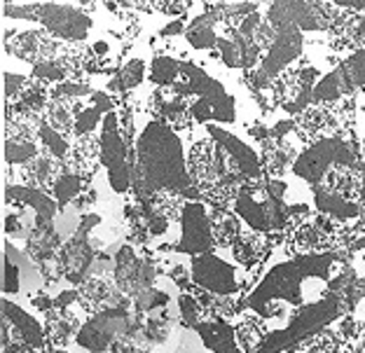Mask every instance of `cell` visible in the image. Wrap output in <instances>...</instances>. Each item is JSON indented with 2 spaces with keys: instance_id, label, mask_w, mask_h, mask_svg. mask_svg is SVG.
I'll return each instance as SVG.
<instances>
[{
  "instance_id": "obj_10",
  "label": "cell",
  "mask_w": 365,
  "mask_h": 353,
  "mask_svg": "<svg viewBox=\"0 0 365 353\" xmlns=\"http://www.w3.org/2000/svg\"><path fill=\"white\" fill-rule=\"evenodd\" d=\"M38 23H43V28L52 36L54 40L66 45H80L85 43L89 31H91V19L76 5L66 3H38Z\"/></svg>"
},
{
  "instance_id": "obj_19",
  "label": "cell",
  "mask_w": 365,
  "mask_h": 353,
  "mask_svg": "<svg viewBox=\"0 0 365 353\" xmlns=\"http://www.w3.org/2000/svg\"><path fill=\"white\" fill-rule=\"evenodd\" d=\"M354 85L349 75H346L344 65L339 63L337 68H333L330 73H326L321 80L317 89H314V103L317 105H333V103H339L344 101V98H351L354 96Z\"/></svg>"
},
{
  "instance_id": "obj_3",
  "label": "cell",
  "mask_w": 365,
  "mask_h": 353,
  "mask_svg": "<svg viewBox=\"0 0 365 353\" xmlns=\"http://www.w3.org/2000/svg\"><path fill=\"white\" fill-rule=\"evenodd\" d=\"M187 169L195 190L199 192L202 199L213 204V209L230 211V206H235L242 187L248 183L237 171L230 154L213 138H204L202 143H197L190 150Z\"/></svg>"
},
{
  "instance_id": "obj_6",
  "label": "cell",
  "mask_w": 365,
  "mask_h": 353,
  "mask_svg": "<svg viewBox=\"0 0 365 353\" xmlns=\"http://www.w3.org/2000/svg\"><path fill=\"white\" fill-rule=\"evenodd\" d=\"M337 167H359V154H356V145L349 138V134L328 136L321 138V141L309 143L297 154L290 171L295 174V178L309 183L314 190Z\"/></svg>"
},
{
  "instance_id": "obj_9",
  "label": "cell",
  "mask_w": 365,
  "mask_h": 353,
  "mask_svg": "<svg viewBox=\"0 0 365 353\" xmlns=\"http://www.w3.org/2000/svg\"><path fill=\"white\" fill-rule=\"evenodd\" d=\"M180 239L176 243L160 246L162 251L182 253V255L197 258L213 253V227H211V213L206 211L204 201H185L180 213Z\"/></svg>"
},
{
  "instance_id": "obj_27",
  "label": "cell",
  "mask_w": 365,
  "mask_h": 353,
  "mask_svg": "<svg viewBox=\"0 0 365 353\" xmlns=\"http://www.w3.org/2000/svg\"><path fill=\"white\" fill-rule=\"evenodd\" d=\"M182 73V63L178 59H173L169 54H157L153 63H150V82L160 89H169L180 80Z\"/></svg>"
},
{
  "instance_id": "obj_7",
  "label": "cell",
  "mask_w": 365,
  "mask_h": 353,
  "mask_svg": "<svg viewBox=\"0 0 365 353\" xmlns=\"http://www.w3.org/2000/svg\"><path fill=\"white\" fill-rule=\"evenodd\" d=\"M302 49H304V38L302 31L293 26L279 28L277 38H274L272 47L264 54L262 63L255 70L246 73V78L251 80L255 92H264L277 82L288 68H293L295 61H302Z\"/></svg>"
},
{
  "instance_id": "obj_36",
  "label": "cell",
  "mask_w": 365,
  "mask_h": 353,
  "mask_svg": "<svg viewBox=\"0 0 365 353\" xmlns=\"http://www.w3.org/2000/svg\"><path fill=\"white\" fill-rule=\"evenodd\" d=\"M150 5H153V12H162V14H169V16H182V14H187L190 5H192V3L169 0V3H150Z\"/></svg>"
},
{
  "instance_id": "obj_35",
  "label": "cell",
  "mask_w": 365,
  "mask_h": 353,
  "mask_svg": "<svg viewBox=\"0 0 365 353\" xmlns=\"http://www.w3.org/2000/svg\"><path fill=\"white\" fill-rule=\"evenodd\" d=\"M31 85V80H26L24 75H12V73H5V96H7V103H14L19 101L21 94L26 92Z\"/></svg>"
},
{
  "instance_id": "obj_26",
  "label": "cell",
  "mask_w": 365,
  "mask_h": 353,
  "mask_svg": "<svg viewBox=\"0 0 365 353\" xmlns=\"http://www.w3.org/2000/svg\"><path fill=\"white\" fill-rule=\"evenodd\" d=\"M143 80H145V61L136 56V59H129L118 73H115V78L110 80V85H108V94L110 92L127 94L131 89H136Z\"/></svg>"
},
{
  "instance_id": "obj_18",
  "label": "cell",
  "mask_w": 365,
  "mask_h": 353,
  "mask_svg": "<svg viewBox=\"0 0 365 353\" xmlns=\"http://www.w3.org/2000/svg\"><path fill=\"white\" fill-rule=\"evenodd\" d=\"M12 199L21 204L24 209L36 211V220H43V223H56V218H59V204L54 201V196H49L43 190H33V187L24 185H7V201Z\"/></svg>"
},
{
  "instance_id": "obj_12",
  "label": "cell",
  "mask_w": 365,
  "mask_h": 353,
  "mask_svg": "<svg viewBox=\"0 0 365 353\" xmlns=\"http://www.w3.org/2000/svg\"><path fill=\"white\" fill-rule=\"evenodd\" d=\"M10 347H19L24 351H45L47 334L45 325L26 309L3 300V351Z\"/></svg>"
},
{
  "instance_id": "obj_23",
  "label": "cell",
  "mask_w": 365,
  "mask_h": 353,
  "mask_svg": "<svg viewBox=\"0 0 365 353\" xmlns=\"http://www.w3.org/2000/svg\"><path fill=\"white\" fill-rule=\"evenodd\" d=\"M98 164H101V154H98V138H94V136L78 138V141L71 145L66 167H68V171H73V174H80L87 180H91Z\"/></svg>"
},
{
  "instance_id": "obj_22",
  "label": "cell",
  "mask_w": 365,
  "mask_h": 353,
  "mask_svg": "<svg viewBox=\"0 0 365 353\" xmlns=\"http://www.w3.org/2000/svg\"><path fill=\"white\" fill-rule=\"evenodd\" d=\"M235 327H237L239 349H242L244 353H258V349L264 344V339L272 334L267 321L251 309L239 316V323Z\"/></svg>"
},
{
  "instance_id": "obj_16",
  "label": "cell",
  "mask_w": 365,
  "mask_h": 353,
  "mask_svg": "<svg viewBox=\"0 0 365 353\" xmlns=\"http://www.w3.org/2000/svg\"><path fill=\"white\" fill-rule=\"evenodd\" d=\"M314 206H317V213L326 216L335 223H359L361 216H363V206L356 201L344 199L330 190H323V187H314Z\"/></svg>"
},
{
  "instance_id": "obj_5",
  "label": "cell",
  "mask_w": 365,
  "mask_h": 353,
  "mask_svg": "<svg viewBox=\"0 0 365 353\" xmlns=\"http://www.w3.org/2000/svg\"><path fill=\"white\" fill-rule=\"evenodd\" d=\"M349 290L333 293L326 300L314 302L309 307H302L288 316V323L281 330H274L264 344L258 349V353H284L295 349L297 344L314 337L321 330L330 327L333 321H339L344 316L346 307H349Z\"/></svg>"
},
{
  "instance_id": "obj_4",
  "label": "cell",
  "mask_w": 365,
  "mask_h": 353,
  "mask_svg": "<svg viewBox=\"0 0 365 353\" xmlns=\"http://www.w3.org/2000/svg\"><path fill=\"white\" fill-rule=\"evenodd\" d=\"M169 89L176 96L187 98L195 122H202L206 127L213 122L215 125H230L237 117L235 98L227 94V89L218 80H213L197 63H182L180 80Z\"/></svg>"
},
{
  "instance_id": "obj_2",
  "label": "cell",
  "mask_w": 365,
  "mask_h": 353,
  "mask_svg": "<svg viewBox=\"0 0 365 353\" xmlns=\"http://www.w3.org/2000/svg\"><path fill=\"white\" fill-rule=\"evenodd\" d=\"M136 176L134 194L153 196L160 192L185 196L187 201H202L190 178L187 159L180 136L164 122L150 120L136 138L134 147Z\"/></svg>"
},
{
  "instance_id": "obj_38",
  "label": "cell",
  "mask_w": 365,
  "mask_h": 353,
  "mask_svg": "<svg viewBox=\"0 0 365 353\" xmlns=\"http://www.w3.org/2000/svg\"><path fill=\"white\" fill-rule=\"evenodd\" d=\"M363 159H365V136H363ZM363 171H365V167H363Z\"/></svg>"
},
{
  "instance_id": "obj_30",
  "label": "cell",
  "mask_w": 365,
  "mask_h": 353,
  "mask_svg": "<svg viewBox=\"0 0 365 353\" xmlns=\"http://www.w3.org/2000/svg\"><path fill=\"white\" fill-rule=\"evenodd\" d=\"M349 253H351V272H354L349 302H356L365 295V236H361V239L351 246Z\"/></svg>"
},
{
  "instance_id": "obj_25",
  "label": "cell",
  "mask_w": 365,
  "mask_h": 353,
  "mask_svg": "<svg viewBox=\"0 0 365 353\" xmlns=\"http://www.w3.org/2000/svg\"><path fill=\"white\" fill-rule=\"evenodd\" d=\"M89 185V180L85 176H80V174H73V171H68V167H66V171L54 180V185H52V196H54V201L59 204V209L63 211L68 204H76L82 194H85L87 190L85 187Z\"/></svg>"
},
{
  "instance_id": "obj_28",
  "label": "cell",
  "mask_w": 365,
  "mask_h": 353,
  "mask_svg": "<svg viewBox=\"0 0 365 353\" xmlns=\"http://www.w3.org/2000/svg\"><path fill=\"white\" fill-rule=\"evenodd\" d=\"M290 353H344V347L337 327H326L319 334L297 344L295 349H290Z\"/></svg>"
},
{
  "instance_id": "obj_31",
  "label": "cell",
  "mask_w": 365,
  "mask_h": 353,
  "mask_svg": "<svg viewBox=\"0 0 365 353\" xmlns=\"http://www.w3.org/2000/svg\"><path fill=\"white\" fill-rule=\"evenodd\" d=\"M21 262L24 258L12 248V243H5V278H3V293L16 295L21 288Z\"/></svg>"
},
{
  "instance_id": "obj_29",
  "label": "cell",
  "mask_w": 365,
  "mask_h": 353,
  "mask_svg": "<svg viewBox=\"0 0 365 353\" xmlns=\"http://www.w3.org/2000/svg\"><path fill=\"white\" fill-rule=\"evenodd\" d=\"M38 143H40V150L47 157H52L56 162H66L68 159V152H71V143L68 138L61 136L59 131H54L49 125H40L38 127Z\"/></svg>"
},
{
  "instance_id": "obj_8",
  "label": "cell",
  "mask_w": 365,
  "mask_h": 353,
  "mask_svg": "<svg viewBox=\"0 0 365 353\" xmlns=\"http://www.w3.org/2000/svg\"><path fill=\"white\" fill-rule=\"evenodd\" d=\"M134 318H131L127 309L113 307L96 316H89L82 323L76 342L89 353H110L115 344L127 339V334L134 330Z\"/></svg>"
},
{
  "instance_id": "obj_11",
  "label": "cell",
  "mask_w": 365,
  "mask_h": 353,
  "mask_svg": "<svg viewBox=\"0 0 365 353\" xmlns=\"http://www.w3.org/2000/svg\"><path fill=\"white\" fill-rule=\"evenodd\" d=\"M333 3H272L267 21L274 28L293 26L297 31H330L333 26Z\"/></svg>"
},
{
  "instance_id": "obj_17",
  "label": "cell",
  "mask_w": 365,
  "mask_h": 353,
  "mask_svg": "<svg viewBox=\"0 0 365 353\" xmlns=\"http://www.w3.org/2000/svg\"><path fill=\"white\" fill-rule=\"evenodd\" d=\"M197 337L211 353H244L237 342V327L230 321H202L195 327Z\"/></svg>"
},
{
  "instance_id": "obj_33",
  "label": "cell",
  "mask_w": 365,
  "mask_h": 353,
  "mask_svg": "<svg viewBox=\"0 0 365 353\" xmlns=\"http://www.w3.org/2000/svg\"><path fill=\"white\" fill-rule=\"evenodd\" d=\"M178 316H180V323L185 325V327H192V330L204 321V311H202L199 302L190 293H180V297H178Z\"/></svg>"
},
{
  "instance_id": "obj_34",
  "label": "cell",
  "mask_w": 365,
  "mask_h": 353,
  "mask_svg": "<svg viewBox=\"0 0 365 353\" xmlns=\"http://www.w3.org/2000/svg\"><path fill=\"white\" fill-rule=\"evenodd\" d=\"M346 75H349L354 89H365V49H356V52L346 54V59L342 61Z\"/></svg>"
},
{
  "instance_id": "obj_37",
  "label": "cell",
  "mask_w": 365,
  "mask_h": 353,
  "mask_svg": "<svg viewBox=\"0 0 365 353\" xmlns=\"http://www.w3.org/2000/svg\"><path fill=\"white\" fill-rule=\"evenodd\" d=\"M182 31H187L185 26H182V21L180 19H176V21H173V23H169V26L167 28H162L160 31V36H178V33H182Z\"/></svg>"
},
{
  "instance_id": "obj_32",
  "label": "cell",
  "mask_w": 365,
  "mask_h": 353,
  "mask_svg": "<svg viewBox=\"0 0 365 353\" xmlns=\"http://www.w3.org/2000/svg\"><path fill=\"white\" fill-rule=\"evenodd\" d=\"M91 94H94V89L82 80H66L61 85L52 87V101H80L82 96Z\"/></svg>"
},
{
  "instance_id": "obj_15",
  "label": "cell",
  "mask_w": 365,
  "mask_h": 353,
  "mask_svg": "<svg viewBox=\"0 0 365 353\" xmlns=\"http://www.w3.org/2000/svg\"><path fill=\"white\" fill-rule=\"evenodd\" d=\"M206 134H209V138H213V141L230 154V159L235 162L237 171L248 180V183H258V180H264L262 178L264 176L262 157L253 150L251 145L244 143L239 136L230 134V131H225L218 125H209V127H206Z\"/></svg>"
},
{
  "instance_id": "obj_13",
  "label": "cell",
  "mask_w": 365,
  "mask_h": 353,
  "mask_svg": "<svg viewBox=\"0 0 365 353\" xmlns=\"http://www.w3.org/2000/svg\"><path fill=\"white\" fill-rule=\"evenodd\" d=\"M190 276L197 288H202L218 297H235L242 295V283L237 281V272L230 262L220 260L215 253L190 258Z\"/></svg>"
},
{
  "instance_id": "obj_21",
  "label": "cell",
  "mask_w": 365,
  "mask_h": 353,
  "mask_svg": "<svg viewBox=\"0 0 365 353\" xmlns=\"http://www.w3.org/2000/svg\"><path fill=\"white\" fill-rule=\"evenodd\" d=\"M80 323L71 311H49L45 316V334L49 349H66L71 339H78Z\"/></svg>"
},
{
  "instance_id": "obj_1",
  "label": "cell",
  "mask_w": 365,
  "mask_h": 353,
  "mask_svg": "<svg viewBox=\"0 0 365 353\" xmlns=\"http://www.w3.org/2000/svg\"><path fill=\"white\" fill-rule=\"evenodd\" d=\"M351 283V265H346L337 253L300 255L272 267L248 295L246 305L264 321H269V318H281L286 309L293 314L297 309L326 300L333 293L349 290Z\"/></svg>"
},
{
  "instance_id": "obj_24",
  "label": "cell",
  "mask_w": 365,
  "mask_h": 353,
  "mask_svg": "<svg viewBox=\"0 0 365 353\" xmlns=\"http://www.w3.org/2000/svg\"><path fill=\"white\" fill-rule=\"evenodd\" d=\"M211 227H213V241L215 246H220V248H232L239 236L246 232L237 213L227 209H213Z\"/></svg>"
},
{
  "instance_id": "obj_20",
  "label": "cell",
  "mask_w": 365,
  "mask_h": 353,
  "mask_svg": "<svg viewBox=\"0 0 365 353\" xmlns=\"http://www.w3.org/2000/svg\"><path fill=\"white\" fill-rule=\"evenodd\" d=\"M232 255L246 269H258L262 265V260L269 255L272 251V241L264 234H255V232H244L232 246Z\"/></svg>"
},
{
  "instance_id": "obj_14",
  "label": "cell",
  "mask_w": 365,
  "mask_h": 353,
  "mask_svg": "<svg viewBox=\"0 0 365 353\" xmlns=\"http://www.w3.org/2000/svg\"><path fill=\"white\" fill-rule=\"evenodd\" d=\"M115 283L122 293H127L131 300H136L140 293L155 288V265L136 255L131 246H124L115 258Z\"/></svg>"
}]
</instances>
